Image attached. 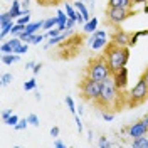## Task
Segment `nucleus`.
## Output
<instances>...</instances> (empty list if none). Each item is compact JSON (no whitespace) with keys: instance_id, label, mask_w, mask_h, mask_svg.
I'll return each mask as SVG.
<instances>
[{"instance_id":"1","label":"nucleus","mask_w":148,"mask_h":148,"mask_svg":"<svg viewBox=\"0 0 148 148\" xmlns=\"http://www.w3.org/2000/svg\"><path fill=\"white\" fill-rule=\"evenodd\" d=\"M96 108L99 111H113V113H116V111H121L123 106H128L126 104V94L123 89H120L114 81H113V77H108V79H104L101 83V92H99V98L96 99V101L92 103Z\"/></svg>"},{"instance_id":"2","label":"nucleus","mask_w":148,"mask_h":148,"mask_svg":"<svg viewBox=\"0 0 148 148\" xmlns=\"http://www.w3.org/2000/svg\"><path fill=\"white\" fill-rule=\"evenodd\" d=\"M103 54L106 56V59H108L111 73H116V71H120L121 67H125V66L128 64L130 46H120V44L110 40L106 44V47H104V52Z\"/></svg>"},{"instance_id":"3","label":"nucleus","mask_w":148,"mask_h":148,"mask_svg":"<svg viewBox=\"0 0 148 148\" xmlns=\"http://www.w3.org/2000/svg\"><path fill=\"white\" fill-rule=\"evenodd\" d=\"M111 69H110V64H108V59L104 54H99V56H94L88 61L86 64V69H84V76L88 77H92L96 81L103 83L104 79L111 77Z\"/></svg>"},{"instance_id":"4","label":"nucleus","mask_w":148,"mask_h":148,"mask_svg":"<svg viewBox=\"0 0 148 148\" xmlns=\"http://www.w3.org/2000/svg\"><path fill=\"white\" fill-rule=\"evenodd\" d=\"M147 99H148V83L145 74H141L140 79L135 83V86L126 94V104L130 108H136L140 104H143Z\"/></svg>"},{"instance_id":"5","label":"nucleus","mask_w":148,"mask_h":148,"mask_svg":"<svg viewBox=\"0 0 148 148\" xmlns=\"http://www.w3.org/2000/svg\"><path fill=\"white\" fill-rule=\"evenodd\" d=\"M136 10L133 9H123V7H106L104 10V22L111 27H120L125 20L130 17H135Z\"/></svg>"},{"instance_id":"6","label":"nucleus","mask_w":148,"mask_h":148,"mask_svg":"<svg viewBox=\"0 0 148 148\" xmlns=\"http://www.w3.org/2000/svg\"><path fill=\"white\" fill-rule=\"evenodd\" d=\"M79 91H81V96H83L86 101L94 103L98 98H99V92H101V83L92 79V77H88L84 76L79 83Z\"/></svg>"},{"instance_id":"7","label":"nucleus","mask_w":148,"mask_h":148,"mask_svg":"<svg viewBox=\"0 0 148 148\" xmlns=\"http://www.w3.org/2000/svg\"><path fill=\"white\" fill-rule=\"evenodd\" d=\"M125 133L131 136V138H138V136H143L148 133V114H145L143 118H140L138 121L131 123L130 126L125 128Z\"/></svg>"},{"instance_id":"8","label":"nucleus","mask_w":148,"mask_h":148,"mask_svg":"<svg viewBox=\"0 0 148 148\" xmlns=\"http://www.w3.org/2000/svg\"><path fill=\"white\" fill-rule=\"evenodd\" d=\"M111 77H113V81L114 84L120 88V89H126V86H128V67L125 66V67H121L120 71H116V73L111 74Z\"/></svg>"},{"instance_id":"9","label":"nucleus","mask_w":148,"mask_h":148,"mask_svg":"<svg viewBox=\"0 0 148 148\" xmlns=\"http://www.w3.org/2000/svg\"><path fill=\"white\" fill-rule=\"evenodd\" d=\"M24 44V40L20 39V37H10V40L7 42H3L2 46H0V52L2 54H10V52H15L17 54V49Z\"/></svg>"},{"instance_id":"10","label":"nucleus","mask_w":148,"mask_h":148,"mask_svg":"<svg viewBox=\"0 0 148 148\" xmlns=\"http://www.w3.org/2000/svg\"><path fill=\"white\" fill-rule=\"evenodd\" d=\"M130 39H131V34L120 27H116L113 30V34H111V40L120 44V46H130Z\"/></svg>"},{"instance_id":"11","label":"nucleus","mask_w":148,"mask_h":148,"mask_svg":"<svg viewBox=\"0 0 148 148\" xmlns=\"http://www.w3.org/2000/svg\"><path fill=\"white\" fill-rule=\"evenodd\" d=\"M42 25H44V20H39V22H29L27 25H25V30H24L18 37L30 36V34H37V30H39V29H42Z\"/></svg>"},{"instance_id":"12","label":"nucleus","mask_w":148,"mask_h":148,"mask_svg":"<svg viewBox=\"0 0 148 148\" xmlns=\"http://www.w3.org/2000/svg\"><path fill=\"white\" fill-rule=\"evenodd\" d=\"M108 44V39L106 37H92L89 39V47L92 51H99V49H104Z\"/></svg>"},{"instance_id":"13","label":"nucleus","mask_w":148,"mask_h":148,"mask_svg":"<svg viewBox=\"0 0 148 148\" xmlns=\"http://www.w3.org/2000/svg\"><path fill=\"white\" fill-rule=\"evenodd\" d=\"M133 0H108L106 7H123V9H133Z\"/></svg>"},{"instance_id":"14","label":"nucleus","mask_w":148,"mask_h":148,"mask_svg":"<svg viewBox=\"0 0 148 148\" xmlns=\"http://www.w3.org/2000/svg\"><path fill=\"white\" fill-rule=\"evenodd\" d=\"M56 17H57V29L61 30V32H64L66 30V24H67V14H66V10H57L56 12Z\"/></svg>"},{"instance_id":"15","label":"nucleus","mask_w":148,"mask_h":148,"mask_svg":"<svg viewBox=\"0 0 148 148\" xmlns=\"http://www.w3.org/2000/svg\"><path fill=\"white\" fill-rule=\"evenodd\" d=\"M98 24H99V20H98L96 17H91L88 22H84L83 30L86 32V34H92L94 30H98Z\"/></svg>"},{"instance_id":"16","label":"nucleus","mask_w":148,"mask_h":148,"mask_svg":"<svg viewBox=\"0 0 148 148\" xmlns=\"http://www.w3.org/2000/svg\"><path fill=\"white\" fill-rule=\"evenodd\" d=\"M20 61V54H15V52H10V54H2V62L5 66H12Z\"/></svg>"},{"instance_id":"17","label":"nucleus","mask_w":148,"mask_h":148,"mask_svg":"<svg viewBox=\"0 0 148 148\" xmlns=\"http://www.w3.org/2000/svg\"><path fill=\"white\" fill-rule=\"evenodd\" d=\"M9 12L14 18L20 17V15H22V3H20L18 0H12V7H10Z\"/></svg>"},{"instance_id":"18","label":"nucleus","mask_w":148,"mask_h":148,"mask_svg":"<svg viewBox=\"0 0 148 148\" xmlns=\"http://www.w3.org/2000/svg\"><path fill=\"white\" fill-rule=\"evenodd\" d=\"M24 42H27V44H40L42 40H44V36H40V34H30V36H24L20 37Z\"/></svg>"},{"instance_id":"19","label":"nucleus","mask_w":148,"mask_h":148,"mask_svg":"<svg viewBox=\"0 0 148 148\" xmlns=\"http://www.w3.org/2000/svg\"><path fill=\"white\" fill-rule=\"evenodd\" d=\"M74 7L79 10L81 14H83V17H84V22H88L89 18H91V14H89V10L86 9V5H84V2L83 0H79V2H74Z\"/></svg>"},{"instance_id":"20","label":"nucleus","mask_w":148,"mask_h":148,"mask_svg":"<svg viewBox=\"0 0 148 148\" xmlns=\"http://www.w3.org/2000/svg\"><path fill=\"white\" fill-rule=\"evenodd\" d=\"M14 25H15V22H14V18H12V20H9V22H7V24H3V25H0V39H2V40H3V39H5V37L9 36L10 34V30H12V27H14Z\"/></svg>"},{"instance_id":"21","label":"nucleus","mask_w":148,"mask_h":148,"mask_svg":"<svg viewBox=\"0 0 148 148\" xmlns=\"http://www.w3.org/2000/svg\"><path fill=\"white\" fill-rule=\"evenodd\" d=\"M131 147L133 148H148V138L145 135L143 136H138V138H133Z\"/></svg>"},{"instance_id":"22","label":"nucleus","mask_w":148,"mask_h":148,"mask_svg":"<svg viewBox=\"0 0 148 148\" xmlns=\"http://www.w3.org/2000/svg\"><path fill=\"white\" fill-rule=\"evenodd\" d=\"M24 30H25V24H18V22H15V25H14L12 30H10V36L12 37H18Z\"/></svg>"},{"instance_id":"23","label":"nucleus","mask_w":148,"mask_h":148,"mask_svg":"<svg viewBox=\"0 0 148 148\" xmlns=\"http://www.w3.org/2000/svg\"><path fill=\"white\" fill-rule=\"evenodd\" d=\"M52 27H57V17H49V18H46L44 20V25H42V29L44 30H51Z\"/></svg>"},{"instance_id":"24","label":"nucleus","mask_w":148,"mask_h":148,"mask_svg":"<svg viewBox=\"0 0 148 148\" xmlns=\"http://www.w3.org/2000/svg\"><path fill=\"white\" fill-rule=\"evenodd\" d=\"M36 86H37V81L36 77H32V79L24 83V91H32V89H36Z\"/></svg>"},{"instance_id":"25","label":"nucleus","mask_w":148,"mask_h":148,"mask_svg":"<svg viewBox=\"0 0 148 148\" xmlns=\"http://www.w3.org/2000/svg\"><path fill=\"white\" fill-rule=\"evenodd\" d=\"M18 121H20V118H18L17 114H10V116L3 121V123H5V125H9V126H15Z\"/></svg>"},{"instance_id":"26","label":"nucleus","mask_w":148,"mask_h":148,"mask_svg":"<svg viewBox=\"0 0 148 148\" xmlns=\"http://www.w3.org/2000/svg\"><path fill=\"white\" fill-rule=\"evenodd\" d=\"M12 81H14V76H12V73H5L3 76H2V86H3V88H5V86H9Z\"/></svg>"},{"instance_id":"27","label":"nucleus","mask_w":148,"mask_h":148,"mask_svg":"<svg viewBox=\"0 0 148 148\" xmlns=\"http://www.w3.org/2000/svg\"><path fill=\"white\" fill-rule=\"evenodd\" d=\"M66 104H67L69 111H71L74 116H76V104H74V99L71 98V96H66Z\"/></svg>"},{"instance_id":"28","label":"nucleus","mask_w":148,"mask_h":148,"mask_svg":"<svg viewBox=\"0 0 148 148\" xmlns=\"http://www.w3.org/2000/svg\"><path fill=\"white\" fill-rule=\"evenodd\" d=\"M27 125H30V123H29L27 118H24V120H20V121L17 123V125L14 126V130H17V131H22V130H25V128H27Z\"/></svg>"},{"instance_id":"29","label":"nucleus","mask_w":148,"mask_h":148,"mask_svg":"<svg viewBox=\"0 0 148 148\" xmlns=\"http://www.w3.org/2000/svg\"><path fill=\"white\" fill-rule=\"evenodd\" d=\"M12 15H10V12H2L0 14V25H3V24H7L9 20H12Z\"/></svg>"},{"instance_id":"30","label":"nucleus","mask_w":148,"mask_h":148,"mask_svg":"<svg viewBox=\"0 0 148 148\" xmlns=\"http://www.w3.org/2000/svg\"><path fill=\"white\" fill-rule=\"evenodd\" d=\"M99 113H101V118L104 121H113V118H114V113H113V111H99Z\"/></svg>"},{"instance_id":"31","label":"nucleus","mask_w":148,"mask_h":148,"mask_svg":"<svg viewBox=\"0 0 148 148\" xmlns=\"http://www.w3.org/2000/svg\"><path fill=\"white\" fill-rule=\"evenodd\" d=\"M27 120H29V123H30L32 126H39V118H37V114H34V113H32V114H29Z\"/></svg>"},{"instance_id":"32","label":"nucleus","mask_w":148,"mask_h":148,"mask_svg":"<svg viewBox=\"0 0 148 148\" xmlns=\"http://www.w3.org/2000/svg\"><path fill=\"white\" fill-rule=\"evenodd\" d=\"M98 145H99V148H108V147H111V143L106 140V136H101V138H99V141H98Z\"/></svg>"},{"instance_id":"33","label":"nucleus","mask_w":148,"mask_h":148,"mask_svg":"<svg viewBox=\"0 0 148 148\" xmlns=\"http://www.w3.org/2000/svg\"><path fill=\"white\" fill-rule=\"evenodd\" d=\"M17 22H18V24H25V25H27L29 22H30V14H25V15H20Z\"/></svg>"},{"instance_id":"34","label":"nucleus","mask_w":148,"mask_h":148,"mask_svg":"<svg viewBox=\"0 0 148 148\" xmlns=\"http://www.w3.org/2000/svg\"><path fill=\"white\" fill-rule=\"evenodd\" d=\"M59 34H61V30H59L57 27H56V29H51V30H47V32H46V36L49 37V39H51V37H56V36H59Z\"/></svg>"},{"instance_id":"35","label":"nucleus","mask_w":148,"mask_h":148,"mask_svg":"<svg viewBox=\"0 0 148 148\" xmlns=\"http://www.w3.org/2000/svg\"><path fill=\"white\" fill-rule=\"evenodd\" d=\"M74 118H76V126H77V131H79V133H83L84 128H83V121H81V118H79L77 114H76Z\"/></svg>"},{"instance_id":"36","label":"nucleus","mask_w":148,"mask_h":148,"mask_svg":"<svg viewBox=\"0 0 148 148\" xmlns=\"http://www.w3.org/2000/svg\"><path fill=\"white\" fill-rule=\"evenodd\" d=\"M77 22L74 20V18H67V24H66V29L67 30H74V25H76Z\"/></svg>"},{"instance_id":"37","label":"nucleus","mask_w":148,"mask_h":148,"mask_svg":"<svg viewBox=\"0 0 148 148\" xmlns=\"http://www.w3.org/2000/svg\"><path fill=\"white\" fill-rule=\"evenodd\" d=\"M27 51H29V44H27V42H24V44L17 49V54H25Z\"/></svg>"},{"instance_id":"38","label":"nucleus","mask_w":148,"mask_h":148,"mask_svg":"<svg viewBox=\"0 0 148 148\" xmlns=\"http://www.w3.org/2000/svg\"><path fill=\"white\" fill-rule=\"evenodd\" d=\"M138 39H140V37L136 36V34H131V39H130V47H135V46H136Z\"/></svg>"},{"instance_id":"39","label":"nucleus","mask_w":148,"mask_h":148,"mask_svg":"<svg viewBox=\"0 0 148 148\" xmlns=\"http://www.w3.org/2000/svg\"><path fill=\"white\" fill-rule=\"evenodd\" d=\"M92 37H106V30H94L91 34V39Z\"/></svg>"},{"instance_id":"40","label":"nucleus","mask_w":148,"mask_h":148,"mask_svg":"<svg viewBox=\"0 0 148 148\" xmlns=\"http://www.w3.org/2000/svg\"><path fill=\"white\" fill-rule=\"evenodd\" d=\"M10 114H14L12 113V110H5V111H2V121H5L7 118H9Z\"/></svg>"},{"instance_id":"41","label":"nucleus","mask_w":148,"mask_h":148,"mask_svg":"<svg viewBox=\"0 0 148 148\" xmlns=\"http://www.w3.org/2000/svg\"><path fill=\"white\" fill-rule=\"evenodd\" d=\"M51 136H52V138H57V136H59V128H57V126H52V128H51Z\"/></svg>"},{"instance_id":"42","label":"nucleus","mask_w":148,"mask_h":148,"mask_svg":"<svg viewBox=\"0 0 148 148\" xmlns=\"http://www.w3.org/2000/svg\"><path fill=\"white\" fill-rule=\"evenodd\" d=\"M40 67H42V64H40V62H37V64L34 66V69H32V73H34V76H37V74H39V71H40Z\"/></svg>"},{"instance_id":"43","label":"nucleus","mask_w":148,"mask_h":148,"mask_svg":"<svg viewBox=\"0 0 148 148\" xmlns=\"http://www.w3.org/2000/svg\"><path fill=\"white\" fill-rule=\"evenodd\" d=\"M54 147L56 148H66V143H62L61 140H56V141H54Z\"/></svg>"},{"instance_id":"44","label":"nucleus","mask_w":148,"mask_h":148,"mask_svg":"<svg viewBox=\"0 0 148 148\" xmlns=\"http://www.w3.org/2000/svg\"><path fill=\"white\" fill-rule=\"evenodd\" d=\"M135 34H136V36H138V37L148 36V29H145V30H136V32H135Z\"/></svg>"},{"instance_id":"45","label":"nucleus","mask_w":148,"mask_h":148,"mask_svg":"<svg viewBox=\"0 0 148 148\" xmlns=\"http://www.w3.org/2000/svg\"><path fill=\"white\" fill-rule=\"evenodd\" d=\"M34 66H36V62H34V61H30V62L25 64V69H34Z\"/></svg>"},{"instance_id":"46","label":"nucleus","mask_w":148,"mask_h":148,"mask_svg":"<svg viewBox=\"0 0 148 148\" xmlns=\"http://www.w3.org/2000/svg\"><path fill=\"white\" fill-rule=\"evenodd\" d=\"M143 12H145V14H148V0L145 2V7H143Z\"/></svg>"},{"instance_id":"47","label":"nucleus","mask_w":148,"mask_h":148,"mask_svg":"<svg viewBox=\"0 0 148 148\" xmlns=\"http://www.w3.org/2000/svg\"><path fill=\"white\" fill-rule=\"evenodd\" d=\"M59 2H61V0H49V5H51V3H52V5H56V3H59Z\"/></svg>"},{"instance_id":"48","label":"nucleus","mask_w":148,"mask_h":148,"mask_svg":"<svg viewBox=\"0 0 148 148\" xmlns=\"http://www.w3.org/2000/svg\"><path fill=\"white\" fill-rule=\"evenodd\" d=\"M133 2H135V5H136V3H145L147 0H133Z\"/></svg>"},{"instance_id":"49","label":"nucleus","mask_w":148,"mask_h":148,"mask_svg":"<svg viewBox=\"0 0 148 148\" xmlns=\"http://www.w3.org/2000/svg\"><path fill=\"white\" fill-rule=\"evenodd\" d=\"M143 74H145V77H147V83H148V69H145V71H143Z\"/></svg>"},{"instance_id":"50","label":"nucleus","mask_w":148,"mask_h":148,"mask_svg":"<svg viewBox=\"0 0 148 148\" xmlns=\"http://www.w3.org/2000/svg\"><path fill=\"white\" fill-rule=\"evenodd\" d=\"M89 2H92V0H89Z\"/></svg>"}]
</instances>
